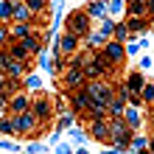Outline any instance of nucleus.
I'll list each match as a JSON object with an SVG mask.
<instances>
[{
    "instance_id": "obj_1",
    "label": "nucleus",
    "mask_w": 154,
    "mask_h": 154,
    "mask_svg": "<svg viewBox=\"0 0 154 154\" xmlns=\"http://www.w3.org/2000/svg\"><path fill=\"white\" fill-rule=\"evenodd\" d=\"M62 25H65V31H67V34H76L81 42H84V37L93 31V20H90V14L84 11V8H79V6L73 8V11H67V14H65Z\"/></svg>"
},
{
    "instance_id": "obj_2",
    "label": "nucleus",
    "mask_w": 154,
    "mask_h": 154,
    "mask_svg": "<svg viewBox=\"0 0 154 154\" xmlns=\"http://www.w3.org/2000/svg\"><path fill=\"white\" fill-rule=\"evenodd\" d=\"M31 112L37 115L39 123H53L56 118V109H53V93H45V90H37L31 93Z\"/></svg>"
},
{
    "instance_id": "obj_3",
    "label": "nucleus",
    "mask_w": 154,
    "mask_h": 154,
    "mask_svg": "<svg viewBox=\"0 0 154 154\" xmlns=\"http://www.w3.org/2000/svg\"><path fill=\"white\" fill-rule=\"evenodd\" d=\"M132 134H134V129L126 126L123 118H109V146L121 149V151H129Z\"/></svg>"
},
{
    "instance_id": "obj_4",
    "label": "nucleus",
    "mask_w": 154,
    "mask_h": 154,
    "mask_svg": "<svg viewBox=\"0 0 154 154\" xmlns=\"http://www.w3.org/2000/svg\"><path fill=\"white\" fill-rule=\"evenodd\" d=\"M87 93L98 104H109L112 95H115V81H109V79H90L87 81Z\"/></svg>"
},
{
    "instance_id": "obj_5",
    "label": "nucleus",
    "mask_w": 154,
    "mask_h": 154,
    "mask_svg": "<svg viewBox=\"0 0 154 154\" xmlns=\"http://www.w3.org/2000/svg\"><path fill=\"white\" fill-rule=\"evenodd\" d=\"M59 81H62V90L65 93H70V90H79V87H87V76H84V70L81 67H65V73L59 76Z\"/></svg>"
},
{
    "instance_id": "obj_6",
    "label": "nucleus",
    "mask_w": 154,
    "mask_h": 154,
    "mask_svg": "<svg viewBox=\"0 0 154 154\" xmlns=\"http://www.w3.org/2000/svg\"><path fill=\"white\" fill-rule=\"evenodd\" d=\"M67 95V104H70V109H73L79 118L84 115L87 109H90V104H93V98H90V93H87V87H79V90H70V93H65Z\"/></svg>"
},
{
    "instance_id": "obj_7",
    "label": "nucleus",
    "mask_w": 154,
    "mask_h": 154,
    "mask_svg": "<svg viewBox=\"0 0 154 154\" xmlns=\"http://www.w3.org/2000/svg\"><path fill=\"white\" fill-rule=\"evenodd\" d=\"M87 132H90V140L101 143V146H109V118L87 121Z\"/></svg>"
},
{
    "instance_id": "obj_8",
    "label": "nucleus",
    "mask_w": 154,
    "mask_h": 154,
    "mask_svg": "<svg viewBox=\"0 0 154 154\" xmlns=\"http://www.w3.org/2000/svg\"><path fill=\"white\" fill-rule=\"evenodd\" d=\"M101 51H104V56L109 59V65H115V67H123L126 62H129V56H126V45L118 42V39H109Z\"/></svg>"
},
{
    "instance_id": "obj_9",
    "label": "nucleus",
    "mask_w": 154,
    "mask_h": 154,
    "mask_svg": "<svg viewBox=\"0 0 154 154\" xmlns=\"http://www.w3.org/2000/svg\"><path fill=\"white\" fill-rule=\"evenodd\" d=\"M151 112V106H146V109H137V106H129L126 104V109H123V121L126 126H132L134 132H143L146 129V115Z\"/></svg>"
},
{
    "instance_id": "obj_10",
    "label": "nucleus",
    "mask_w": 154,
    "mask_h": 154,
    "mask_svg": "<svg viewBox=\"0 0 154 154\" xmlns=\"http://www.w3.org/2000/svg\"><path fill=\"white\" fill-rule=\"evenodd\" d=\"M123 84H126V90H129V93H140L143 87H146V81H149V73H143L140 67H129L123 73Z\"/></svg>"
},
{
    "instance_id": "obj_11",
    "label": "nucleus",
    "mask_w": 154,
    "mask_h": 154,
    "mask_svg": "<svg viewBox=\"0 0 154 154\" xmlns=\"http://www.w3.org/2000/svg\"><path fill=\"white\" fill-rule=\"evenodd\" d=\"M31 109V93L28 90H20V93H14L8 98V115H20V112H28Z\"/></svg>"
},
{
    "instance_id": "obj_12",
    "label": "nucleus",
    "mask_w": 154,
    "mask_h": 154,
    "mask_svg": "<svg viewBox=\"0 0 154 154\" xmlns=\"http://www.w3.org/2000/svg\"><path fill=\"white\" fill-rule=\"evenodd\" d=\"M126 25H129V42H134L151 28V17H126Z\"/></svg>"
},
{
    "instance_id": "obj_13",
    "label": "nucleus",
    "mask_w": 154,
    "mask_h": 154,
    "mask_svg": "<svg viewBox=\"0 0 154 154\" xmlns=\"http://www.w3.org/2000/svg\"><path fill=\"white\" fill-rule=\"evenodd\" d=\"M59 48H62V56H73V53L81 51V39L76 37V34L62 31V34H59Z\"/></svg>"
},
{
    "instance_id": "obj_14",
    "label": "nucleus",
    "mask_w": 154,
    "mask_h": 154,
    "mask_svg": "<svg viewBox=\"0 0 154 154\" xmlns=\"http://www.w3.org/2000/svg\"><path fill=\"white\" fill-rule=\"evenodd\" d=\"M84 11L90 14V20H93V23L109 17V11H106V0H87V3H84Z\"/></svg>"
},
{
    "instance_id": "obj_15",
    "label": "nucleus",
    "mask_w": 154,
    "mask_h": 154,
    "mask_svg": "<svg viewBox=\"0 0 154 154\" xmlns=\"http://www.w3.org/2000/svg\"><path fill=\"white\" fill-rule=\"evenodd\" d=\"M23 45H25V51H28V53H31V59H34V56H37V53H39V51L45 48V39H42V31H37V28H34V31L28 34V37L23 39Z\"/></svg>"
},
{
    "instance_id": "obj_16",
    "label": "nucleus",
    "mask_w": 154,
    "mask_h": 154,
    "mask_svg": "<svg viewBox=\"0 0 154 154\" xmlns=\"http://www.w3.org/2000/svg\"><path fill=\"white\" fill-rule=\"evenodd\" d=\"M6 51H8V56H11L14 62H25V65H31V53L28 51H25V45L23 42H11V39H8V45H6Z\"/></svg>"
},
{
    "instance_id": "obj_17",
    "label": "nucleus",
    "mask_w": 154,
    "mask_h": 154,
    "mask_svg": "<svg viewBox=\"0 0 154 154\" xmlns=\"http://www.w3.org/2000/svg\"><path fill=\"white\" fill-rule=\"evenodd\" d=\"M34 14L31 8H28V3L25 0H20V3H14V11H11V23H34Z\"/></svg>"
},
{
    "instance_id": "obj_18",
    "label": "nucleus",
    "mask_w": 154,
    "mask_h": 154,
    "mask_svg": "<svg viewBox=\"0 0 154 154\" xmlns=\"http://www.w3.org/2000/svg\"><path fill=\"white\" fill-rule=\"evenodd\" d=\"M53 123H56L53 129H59V132H67L70 126H76V123H79V115H76L73 109H67V112H59L56 118H53Z\"/></svg>"
},
{
    "instance_id": "obj_19",
    "label": "nucleus",
    "mask_w": 154,
    "mask_h": 154,
    "mask_svg": "<svg viewBox=\"0 0 154 154\" xmlns=\"http://www.w3.org/2000/svg\"><path fill=\"white\" fill-rule=\"evenodd\" d=\"M0 137H17V115H0Z\"/></svg>"
},
{
    "instance_id": "obj_20",
    "label": "nucleus",
    "mask_w": 154,
    "mask_h": 154,
    "mask_svg": "<svg viewBox=\"0 0 154 154\" xmlns=\"http://www.w3.org/2000/svg\"><path fill=\"white\" fill-rule=\"evenodd\" d=\"M95 118H109V106L106 104H98V101H93L90 104V109L79 118V121H95Z\"/></svg>"
},
{
    "instance_id": "obj_21",
    "label": "nucleus",
    "mask_w": 154,
    "mask_h": 154,
    "mask_svg": "<svg viewBox=\"0 0 154 154\" xmlns=\"http://www.w3.org/2000/svg\"><path fill=\"white\" fill-rule=\"evenodd\" d=\"M106 42H109V39H106V37H101V31H98L95 25H93V31H90L87 37H84V42H81V45H84V48H93V51H101Z\"/></svg>"
},
{
    "instance_id": "obj_22",
    "label": "nucleus",
    "mask_w": 154,
    "mask_h": 154,
    "mask_svg": "<svg viewBox=\"0 0 154 154\" xmlns=\"http://www.w3.org/2000/svg\"><path fill=\"white\" fill-rule=\"evenodd\" d=\"M67 137H70V143H73V146H84V143L90 140V132H87V126H70L67 129Z\"/></svg>"
},
{
    "instance_id": "obj_23",
    "label": "nucleus",
    "mask_w": 154,
    "mask_h": 154,
    "mask_svg": "<svg viewBox=\"0 0 154 154\" xmlns=\"http://www.w3.org/2000/svg\"><path fill=\"white\" fill-rule=\"evenodd\" d=\"M34 31V23H11V42H23Z\"/></svg>"
},
{
    "instance_id": "obj_24",
    "label": "nucleus",
    "mask_w": 154,
    "mask_h": 154,
    "mask_svg": "<svg viewBox=\"0 0 154 154\" xmlns=\"http://www.w3.org/2000/svg\"><path fill=\"white\" fill-rule=\"evenodd\" d=\"M126 17H149L146 0H126Z\"/></svg>"
},
{
    "instance_id": "obj_25",
    "label": "nucleus",
    "mask_w": 154,
    "mask_h": 154,
    "mask_svg": "<svg viewBox=\"0 0 154 154\" xmlns=\"http://www.w3.org/2000/svg\"><path fill=\"white\" fill-rule=\"evenodd\" d=\"M106 11L112 20H126V0H106Z\"/></svg>"
},
{
    "instance_id": "obj_26",
    "label": "nucleus",
    "mask_w": 154,
    "mask_h": 154,
    "mask_svg": "<svg viewBox=\"0 0 154 154\" xmlns=\"http://www.w3.org/2000/svg\"><path fill=\"white\" fill-rule=\"evenodd\" d=\"M23 87L28 90V93H37V90H42V76L37 73V70H28V73L23 76Z\"/></svg>"
},
{
    "instance_id": "obj_27",
    "label": "nucleus",
    "mask_w": 154,
    "mask_h": 154,
    "mask_svg": "<svg viewBox=\"0 0 154 154\" xmlns=\"http://www.w3.org/2000/svg\"><path fill=\"white\" fill-rule=\"evenodd\" d=\"M34 65H37L39 70H45V73H51V70H53V56H51V51L42 48L37 56H34Z\"/></svg>"
},
{
    "instance_id": "obj_28",
    "label": "nucleus",
    "mask_w": 154,
    "mask_h": 154,
    "mask_svg": "<svg viewBox=\"0 0 154 154\" xmlns=\"http://www.w3.org/2000/svg\"><path fill=\"white\" fill-rule=\"evenodd\" d=\"M109 106V118H123V109H126V98L121 95H112V101L106 104Z\"/></svg>"
},
{
    "instance_id": "obj_29",
    "label": "nucleus",
    "mask_w": 154,
    "mask_h": 154,
    "mask_svg": "<svg viewBox=\"0 0 154 154\" xmlns=\"http://www.w3.org/2000/svg\"><path fill=\"white\" fill-rule=\"evenodd\" d=\"M115 23H118V20H112V17H104V20H98V23H95V28L101 31V37H106V39H112V31H115Z\"/></svg>"
},
{
    "instance_id": "obj_30",
    "label": "nucleus",
    "mask_w": 154,
    "mask_h": 154,
    "mask_svg": "<svg viewBox=\"0 0 154 154\" xmlns=\"http://www.w3.org/2000/svg\"><path fill=\"white\" fill-rule=\"evenodd\" d=\"M140 149H149V134H146V132H134V134H132L129 151H140Z\"/></svg>"
},
{
    "instance_id": "obj_31",
    "label": "nucleus",
    "mask_w": 154,
    "mask_h": 154,
    "mask_svg": "<svg viewBox=\"0 0 154 154\" xmlns=\"http://www.w3.org/2000/svg\"><path fill=\"white\" fill-rule=\"evenodd\" d=\"M112 39H118V42H129V25H126V20H118L115 23V31H112Z\"/></svg>"
},
{
    "instance_id": "obj_32",
    "label": "nucleus",
    "mask_w": 154,
    "mask_h": 154,
    "mask_svg": "<svg viewBox=\"0 0 154 154\" xmlns=\"http://www.w3.org/2000/svg\"><path fill=\"white\" fill-rule=\"evenodd\" d=\"M23 151H25V154H48L51 149L45 146L39 137H34V140H28V146H23Z\"/></svg>"
},
{
    "instance_id": "obj_33",
    "label": "nucleus",
    "mask_w": 154,
    "mask_h": 154,
    "mask_svg": "<svg viewBox=\"0 0 154 154\" xmlns=\"http://www.w3.org/2000/svg\"><path fill=\"white\" fill-rule=\"evenodd\" d=\"M0 151H6V154H20L23 146H20V143H14L11 137H0Z\"/></svg>"
},
{
    "instance_id": "obj_34",
    "label": "nucleus",
    "mask_w": 154,
    "mask_h": 154,
    "mask_svg": "<svg viewBox=\"0 0 154 154\" xmlns=\"http://www.w3.org/2000/svg\"><path fill=\"white\" fill-rule=\"evenodd\" d=\"M137 67L143 70V73H151V70H154V56H149L146 51H140V56H137Z\"/></svg>"
},
{
    "instance_id": "obj_35",
    "label": "nucleus",
    "mask_w": 154,
    "mask_h": 154,
    "mask_svg": "<svg viewBox=\"0 0 154 154\" xmlns=\"http://www.w3.org/2000/svg\"><path fill=\"white\" fill-rule=\"evenodd\" d=\"M140 98H143V104H146V106H151V104H154V79H149V81H146V87L140 90Z\"/></svg>"
},
{
    "instance_id": "obj_36",
    "label": "nucleus",
    "mask_w": 154,
    "mask_h": 154,
    "mask_svg": "<svg viewBox=\"0 0 154 154\" xmlns=\"http://www.w3.org/2000/svg\"><path fill=\"white\" fill-rule=\"evenodd\" d=\"M28 3V8L34 14H45V11H51V0H25Z\"/></svg>"
},
{
    "instance_id": "obj_37",
    "label": "nucleus",
    "mask_w": 154,
    "mask_h": 154,
    "mask_svg": "<svg viewBox=\"0 0 154 154\" xmlns=\"http://www.w3.org/2000/svg\"><path fill=\"white\" fill-rule=\"evenodd\" d=\"M11 39V23H0V48H6Z\"/></svg>"
},
{
    "instance_id": "obj_38",
    "label": "nucleus",
    "mask_w": 154,
    "mask_h": 154,
    "mask_svg": "<svg viewBox=\"0 0 154 154\" xmlns=\"http://www.w3.org/2000/svg\"><path fill=\"white\" fill-rule=\"evenodd\" d=\"M76 149H73V143H56V146H53V154H73Z\"/></svg>"
},
{
    "instance_id": "obj_39",
    "label": "nucleus",
    "mask_w": 154,
    "mask_h": 154,
    "mask_svg": "<svg viewBox=\"0 0 154 154\" xmlns=\"http://www.w3.org/2000/svg\"><path fill=\"white\" fill-rule=\"evenodd\" d=\"M126 56H140V45H137V39H134V42H126Z\"/></svg>"
},
{
    "instance_id": "obj_40",
    "label": "nucleus",
    "mask_w": 154,
    "mask_h": 154,
    "mask_svg": "<svg viewBox=\"0 0 154 154\" xmlns=\"http://www.w3.org/2000/svg\"><path fill=\"white\" fill-rule=\"evenodd\" d=\"M62 134H65V132H59V129H51V132H48V143H51V146H56V143L62 140Z\"/></svg>"
},
{
    "instance_id": "obj_41",
    "label": "nucleus",
    "mask_w": 154,
    "mask_h": 154,
    "mask_svg": "<svg viewBox=\"0 0 154 154\" xmlns=\"http://www.w3.org/2000/svg\"><path fill=\"white\" fill-rule=\"evenodd\" d=\"M6 109H8V95L0 93V115H6Z\"/></svg>"
},
{
    "instance_id": "obj_42",
    "label": "nucleus",
    "mask_w": 154,
    "mask_h": 154,
    "mask_svg": "<svg viewBox=\"0 0 154 154\" xmlns=\"http://www.w3.org/2000/svg\"><path fill=\"white\" fill-rule=\"evenodd\" d=\"M98 154H123V151H121V149H115V146H109V149H101Z\"/></svg>"
},
{
    "instance_id": "obj_43",
    "label": "nucleus",
    "mask_w": 154,
    "mask_h": 154,
    "mask_svg": "<svg viewBox=\"0 0 154 154\" xmlns=\"http://www.w3.org/2000/svg\"><path fill=\"white\" fill-rule=\"evenodd\" d=\"M6 81H8V76L0 70V93H6Z\"/></svg>"
},
{
    "instance_id": "obj_44",
    "label": "nucleus",
    "mask_w": 154,
    "mask_h": 154,
    "mask_svg": "<svg viewBox=\"0 0 154 154\" xmlns=\"http://www.w3.org/2000/svg\"><path fill=\"white\" fill-rule=\"evenodd\" d=\"M146 123H149V126H146V129H154V109H151V112L146 115Z\"/></svg>"
},
{
    "instance_id": "obj_45",
    "label": "nucleus",
    "mask_w": 154,
    "mask_h": 154,
    "mask_svg": "<svg viewBox=\"0 0 154 154\" xmlns=\"http://www.w3.org/2000/svg\"><path fill=\"white\" fill-rule=\"evenodd\" d=\"M146 8H149V17L154 20V0H146Z\"/></svg>"
},
{
    "instance_id": "obj_46",
    "label": "nucleus",
    "mask_w": 154,
    "mask_h": 154,
    "mask_svg": "<svg viewBox=\"0 0 154 154\" xmlns=\"http://www.w3.org/2000/svg\"><path fill=\"white\" fill-rule=\"evenodd\" d=\"M149 149H151V154H154V129H151V134H149Z\"/></svg>"
},
{
    "instance_id": "obj_47",
    "label": "nucleus",
    "mask_w": 154,
    "mask_h": 154,
    "mask_svg": "<svg viewBox=\"0 0 154 154\" xmlns=\"http://www.w3.org/2000/svg\"><path fill=\"white\" fill-rule=\"evenodd\" d=\"M73 154H90V149H84V146H79V149L73 151Z\"/></svg>"
},
{
    "instance_id": "obj_48",
    "label": "nucleus",
    "mask_w": 154,
    "mask_h": 154,
    "mask_svg": "<svg viewBox=\"0 0 154 154\" xmlns=\"http://www.w3.org/2000/svg\"><path fill=\"white\" fill-rule=\"evenodd\" d=\"M134 154H151V149H140V151H134Z\"/></svg>"
},
{
    "instance_id": "obj_49",
    "label": "nucleus",
    "mask_w": 154,
    "mask_h": 154,
    "mask_svg": "<svg viewBox=\"0 0 154 154\" xmlns=\"http://www.w3.org/2000/svg\"><path fill=\"white\" fill-rule=\"evenodd\" d=\"M123 154H134V151H123Z\"/></svg>"
},
{
    "instance_id": "obj_50",
    "label": "nucleus",
    "mask_w": 154,
    "mask_h": 154,
    "mask_svg": "<svg viewBox=\"0 0 154 154\" xmlns=\"http://www.w3.org/2000/svg\"><path fill=\"white\" fill-rule=\"evenodd\" d=\"M14 3H20V0H14Z\"/></svg>"
},
{
    "instance_id": "obj_51",
    "label": "nucleus",
    "mask_w": 154,
    "mask_h": 154,
    "mask_svg": "<svg viewBox=\"0 0 154 154\" xmlns=\"http://www.w3.org/2000/svg\"><path fill=\"white\" fill-rule=\"evenodd\" d=\"M151 23H154V20H151Z\"/></svg>"
}]
</instances>
